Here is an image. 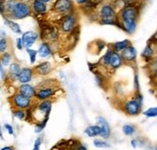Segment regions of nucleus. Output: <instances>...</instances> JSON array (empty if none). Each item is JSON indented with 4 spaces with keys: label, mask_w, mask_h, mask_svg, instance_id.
I'll return each mask as SVG.
<instances>
[{
    "label": "nucleus",
    "mask_w": 157,
    "mask_h": 150,
    "mask_svg": "<svg viewBox=\"0 0 157 150\" xmlns=\"http://www.w3.org/2000/svg\"><path fill=\"white\" fill-rule=\"evenodd\" d=\"M137 18L138 10L134 6H126L120 12V27L125 32L132 34L135 32L137 27Z\"/></svg>",
    "instance_id": "obj_1"
},
{
    "label": "nucleus",
    "mask_w": 157,
    "mask_h": 150,
    "mask_svg": "<svg viewBox=\"0 0 157 150\" xmlns=\"http://www.w3.org/2000/svg\"><path fill=\"white\" fill-rule=\"evenodd\" d=\"M143 110V95L140 92H137L136 95L128 100H126L123 104V111L127 115L137 116Z\"/></svg>",
    "instance_id": "obj_2"
},
{
    "label": "nucleus",
    "mask_w": 157,
    "mask_h": 150,
    "mask_svg": "<svg viewBox=\"0 0 157 150\" xmlns=\"http://www.w3.org/2000/svg\"><path fill=\"white\" fill-rule=\"evenodd\" d=\"M31 99H28L25 97L23 95H21V93H17L9 99V101L11 105L13 106L15 109L25 110V109H29L30 107H31V104H32Z\"/></svg>",
    "instance_id": "obj_3"
},
{
    "label": "nucleus",
    "mask_w": 157,
    "mask_h": 150,
    "mask_svg": "<svg viewBox=\"0 0 157 150\" xmlns=\"http://www.w3.org/2000/svg\"><path fill=\"white\" fill-rule=\"evenodd\" d=\"M30 15V7L29 5L25 2L22 1H17L14 7V10L12 12L11 16L15 18V19L21 20L25 19L27 16Z\"/></svg>",
    "instance_id": "obj_4"
},
{
    "label": "nucleus",
    "mask_w": 157,
    "mask_h": 150,
    "mask_svg": "<svg viewBox=\"0 0 157 150\" xmlns=\"http://www.w3.org/2000/svg\"><path fill=\"white\" fill-rule=\"evenodd\" d=\"M56 88L54 87H47V86H39L36 89L35 98L38 100H48L50 98L56 94Z\"/></svg>",
    "instance_id": "obj_5"
},
{
    "label": "nucleus",
    "mask_w": 157,
    "mask_h": 150,
    "mask_svg": "<svg viewBox=\"0 0 157 150\" xmlns=\"http://www.w3.org/2000/svg\"><path fill=\"white\" fill-rule=\"evenodd\" d=\"M77 22V19L74 15L68 14L66 15L63 19L61 20V23H60V28L63 32H71L74 29Z\"/></svg>",
    "instance_id": "obj_6"
},
{
    "label": "nucleus",
    "mask_w": 157,
    "mask_h": 150,
    "mask_svg": "<svg viewBox=\"0 0 157 150\" xmlns=\"http://www.w3.org/2000/svg\"><path fill=\"white\" fill-rule=\"evenodd\" d=\"M53 8L59 14L68 15V13H70V11L73 8V3L71 0H56Z\"/></svg>",
    "instance_id": "obj_7"
},
{
    "label": "nucleus",
    "mask_w": 157,
    "mask_h": 150,
    "mask_svg": "<svg viewBox=\"0 0 157 150\" xmlns=\"http://www.w3.org/2000/svg\"><path fill=\"white\" fill-rule=\"evenodd\" d=\"M99 13H100V17L102 18V22L110 20H114V16H116L114 9L111 5L102 6Z\"/></svg>",
    "instance_id": "obj_8"
},
{
    "label": "nucleus",
    "mask_w": 157,
    "mask_h": 150,
    "mask_svg": "<svg viewBox=\"0 0 157 150\" xmlns=\"http://www.w3.org/2000/svg\"><path fill=\"white\" fill-rule=\"evenodd\" d=\"M22 41H23V45L26 48L29 49L30 47H32L34 43L38 39V34L35 31H26L22 34Z\"/></svg>",
    "instance_id": "obj_9"
},
{
    "label": "nucleus",
    "mask_w": 157,
    "mask_h": 150,
    "mask_svg": "<svg viewBox=\"0 0 157 150\" xmlns=\"http://www.w3.org/2000/svg\"><path fill=\"white\" fill-rule=\"evenodd\" d=\"M97 121V125L101 128V136L105 137V139H108L109 136L111 135V128H110V125H109L108 121L104 118V117H97L96 119Z\"/></svg>",
    "instance_id": "obj_10"
},
{
    "label": "nucleus",
    "mask_w": 157,
    "mask_h": 150,
    "mask_svg": "<svg viewBox=\"0 0 157 150\" xmlns=\"http://www.w3.org/2000/svg\"><path fill=\"white\" fill-rule=\"evenodd\" d=\"M19 93L28 99H32L36 95V89L30 84H21L19 87Z\"/></svg>",
    "instance_id": "obj_11"
},
{
    "label": "nucleus",
    "mask_w": 157,
    "mask_h": 150,
    "mask_svg": "<svg viewBox=\"0 0 157 150\" xmlns=\"http://www.w3.org/2000/svg\"><path fill=\"white\" fill-rule=\"evenodd\" d=\"M121 57L123 61L126 62H134L137 58V51L133 46H128L126 49L121 52Z\"/></svg>",
    "instance_id": "obj_12"
},
{
    "label": "nucleus",
    "mask_w": 157,
    "mask_h": 150,
    "mask_svg": "<svg viewBox=\"0 0 157 150\" xmlns=\"http://www.w3.org/2000/svg\"><path fill=\"white\" fill-rule=\"evenodd\" d=\"M33 77V69L29 67H23L21 70V73L19 75V80L22 84H26L31 81Z\"/></svg>",
    "instance_id": "obj_13"
},
{
    "label": "nucleus",
    "mask_w": 157,
    "mask_h": 150,
    "mask_svg": "<svg viewBox=\"0 0 157 150\" xmlns=\"http://www.w3.org/2000/svg\"><path fill=\"white\" fill-rule=\"evenodd\" d=\"M21 67L19 63H13L9 67V72H8V76L12 81H15L19 79V75L21 73Z\"/></svg>",
    "instance_id": "obj_14"
},
{
    "label": "nucleus",
    "mask_w": 157,
    "mask_h": 150,
    "mask_svg": "<svg viewBox=\"0 0 157 150\" xmlns=\"http://www.w3.org/2000/svg\"><path fill=\"white\" fill-rule=\"evenodd\" d=\"M35 71L39 75H48L52 71V64L49 62H44L35 67Z\"/></svg>",
    "instance_id": "obj_15"
},
{
    "label": "nucleus",
    "mask_w": 157,
    "mask_h": 150,
    "mask_svg": "<svg viewBox=\"0 0 157 150\" xmlns=\"http://www.w3.org/2000/svg\"><path fill=\"white\" fill-rule=\"evenodd\" d=\"M32 9L34 13L43 15L47 12V4L41 0H33L32 2Z\"/></svg>",
    "instance_id": "obj_16"
},
{
    "label": "nucleus",
    "mask_w": 157,
    "mask_h": 150,
    "mask_svg": "<svg viewBox=\"0 0 157 150\" xmlns=\"http://www.w3.org/2000/svg\"><path fill=\"white\" fill-rule=\"evenodd\" d=\"M122 63H123V59H122L121 55H119L117 52L113 51V57H112V59H111V63H110L111 68L117 69V68L120 67V65L122 64Z\"/></svg>",
    "instance_id": "obj_17"
},
{
    "label": "nucleus",
    "mask_w": 157,
    "mask_h": 150,
    "mask_svg": "<svg viewBox=\"0 0 157 150\" xmlns=\"http://www.w3.org/2000/svg\"><path fill=\"white\" fill-rule=\"evenodd\" d=\"M101 128L98 125H93V126H88L87 128L84 130V134L87 135L89 137H94L97 136H101Z\"/></svg>",
    "instance_id": "obj_18"
},
{
    "label": "nucleus",
    "mask_w": 157,
    "mask_h": 150,
    "mask_svg": "<svg viewBox=\"0 0 157 150\" xmlns=\"http://www.w3.org/2000/svg\"><path fill=\"white\" fill-rule=\"evenodd\" d=\"M38 54L40 55L41 58H47V57H49L51 54H52V50H51V47L49 46V44L42 43L41 46L39 47Z\"/></svg>",
    "instance_id": "obj_19"
},
{
    "label": "nucleus",
    "mask_w": 157,
    "mask_h": 150,
    "mask_svg": "<svg viewBox=\"0 0 157 150\" xmlns=\"http://www.w3.org/2000/svg\"><path fill=\"white\" fill-rule=\"evenodd\" d=\"M4 22L12 29V31H13V32H15V33H21V26H19V23H17L14 21L8 20L7 18H5V19H4Z\"/></svg>",
    "instance_id": "obj_20"
},
{
    "label": "nucleus",
    "mask_w": 157,
    "mask_h": 150,
    "mask_svg": "<svg viewBox=\"0 0 157 150\" xmlns=\"http://www.w3.org/2000/svg\"><path fill=\"white\" fill-rule=\"evenodd\" d=\"M128 46H130V41L129 40H123V41H119V42H117V43H114L113 49L116 52H122Z\"/></svg>",
    "instance_id": "obj_21"
},
{
    "label": "nucleus",
    "mask_w": 157,
    "mask_h": 150,
    "mask_svg": "<svg viewBox=\"0 0 157 150\" xmlns=\"http://www.w3.org/2000/svg\"><path fill=\"white\" fill-rule=\"evenodd\" d=\"M136 127H134L133 125L130 124H126L122 127V131H123V134L127 136H132L136 133Z\"/></svg>",
    "instance_id": "obj_22"
},
{
    "label": "nucleus",
    "mask_w": 157,
    "mask_h": 150,
    "mask_svg": "<svg viewBox=\"0 0 157 150\" xmlns=\"http://www.w3.org/2000/svg\"><path fill=\"white\" fill-rule=\"evenodd\" d=\"M113 51L111 50V49H108L106 54L104 55L103 59H102V63L105 65V67H108V65H110L111 63V59H112V57H113Z\"/></svg>",
    "instance_id": "obj_23"
},
{
    "label": "nucleus",
    "mask_w": 157,
    "mask_h": 150,
    "mask_svg": "<svg viewBox=\"0 0 157 150\" xmlns=\"http://www.w3.org/2000/svg\"><path fill=\"white\" fill-rule=\"evenodd\" d=\"M144 115L147 116L148 118H154L157 117V106L154 107H150V108L147 109L144 112Z\"/></svg>",
    "instance_id": "obj_24"
},
{
    "label": "nucleus",
    "mask_w": 157,
    "mask_h": 150,
    "mask_svg": "<svg viewBox=\"0 0 157 150\" xmlns=\"http://www.w3.org/2000/svg\"><path fill=\"white\" fill-rule=\"evenodd\" d=\"M152 55H153V50H152V48L150 47V45H147L146 48H144V52H143V57H144V59H149L150 58L152 57Z\"/></svg>",
    "instance_id": "obj_25"
},
{
    "label": "nucleus",
    "mask_w": 157,
    "mask_h": 150,
    "mask_svg": "<svg viewBox=\"0 0 157 150\" xmlns=\"http://www.w3.org/2000/svg\"><path fill=\"white\" fill-rule=\"evenodd\" d=\"M13 114H14V116L16 118H17L19 120H23L25 118V115H26V113L25 112V110H22V109H14Z\"/></svg>",
    "instance_id": "obj_26"
},
{
    "label": "nucleus",
    "mask_w": 157,
    "mask_h": 150,
    "mask_svg": "<svg viewBox=\"0 0 157 150\" xmlns=\"http://www.w3.org/2000/svg\"><path fill=\"white\" fill-rule=\"evenodd\" d=\"M11 55L9 53H4L2 54V58H1V63L3 65H5V67H7V65H9L10 62H11Z\"/></svg>",
    "instance_id": "obj_27"
},
{
    "label": "nucleus",
    "mask_w": 157,
    "mask_h": 150,
    "mask_svg": "<svg viewBox=\"0 0 157 150\" xmlns=\"http://www.w3.org/2000/svg\"><path fill=\"white\" fill-rule=\"evenodd\" d=\"M26 52L28 54V56L30 58V63H34L35 61H36V56H37L38 54V51H35V50H32V49H26Z\"/></svg>",
    "instance_id": "obj_28"
},
{
    "label": "nucleus",
    "mask_w": 157,
    "mask_h": 150,
    "mask_svg": "<svg viewBox=\"0 0 157 150\" xmlns=\"http://www.w3.org/2000/svg\"><path fill=\"white\" fill-rule=\"evenodd\" d=\"M94 145L96 147H99V148H106V147H110V145L104 140H94L93 141Z\"/></svg>",
    "instance_id": "obj_29"
},
{
    "label": "nucleus",
    "mask_w": 157,
    "mask_h": 150,
    "mask_svg": "<svg viewBox=\"0 0 157 150\" xmlns=\"http://www.w3.org/2000/svg\"><path fill=\"white\" fill-rule=\"evenodd\" d=\"M48 122V120H46V121H43V122H41V123H38V124H36L35 126V133H41L42 131L44 130L45 128V126Z\"/></svg>",
    "instance_id": "obj_30"
},
{
    "label": "nucleus",
    "mask_w": 157,
    "mask_h": 150,
    "mask_svg": "<svg viewBox=\"0 0 157 150\" xmlns=\"http://www.w3.org/2000/svg\"><path fill=\"white\" fill-rule=\"evenodd\" d=\"M7 39L6 38H1V41H0V51H1L2 54L6 53V50H7Z\"/></svg>",
    "instance_id": "obj_31"
},
{
    "label": "nucleus",
    "mask_w": 157,
    "mask_h": 150,
    "mask_svg": "<svg viewBox=\"0 0 157 150\" xmlns=\"http://www.w3.org/2000/svg\"><path fill=\"white\" fill-rule=\"evenodd\" d=\"M42 140H43V137L39 136L38 139L35 140V142H34V147H33L32 150H40V146L42 144Z\"/></svg>",
    "instance_id": "obj_32"
},
{
    "label": "nucleus",
    "mask_w": 157,
    "mask_h": 150,
    "mask_svg": "<svg viewBox=\"0 0 157 150\" xmlns=\"http://www.w3.org/2000/svg\"><path fill=\"white\" fill-rule=\"evenodd\" d=\"M23 47H25V45H23L22 38H17V48L19 50H21Z\"/></svg>",
    "instance_id": "obj_33"
},
{
    "label": "nucleus",
    "mask_w": 157,
    "mask_h": 150,
    "mask_svg": "<svg viewBox=\"0 0 157 150\" xmlns=\"http://www.w3.org/2000/svg\"><path fill=\"white\" fill-rule=\"evenodd\" d=\"M0 71H1V79H2V81L6 80L7 75H6V72L4 71V65L2 63H1V65H0Z\"/></svg>",
    "instance_id": "obj_34"
},
{
    "label": "nucleus",
    "mask_w": 157,
    "mask_h": 150,
    "mask_svg": "<svg viewBox=\"0 0 157 150\" xmlns=\"http://www.w3.org/2000/svg\"><path fill=\"white\" fill-rule=\"evenodd\" d=\"M4 127H5V129L8 131V133L10 134V135H14V130H13V127H12L11 125H9V124H5L4 125Z\"/></svg>",
    "instance_id": "obj_35"
},
{
    "label": "nucleus",
    "mask_w": 157,
    "mask_h": 150,
    "mask_svg": "<svg viewBox=\"0 0 157 150\" xmlns=\"http://www.w3.org/2000/svg\"><path fill=\"white\" fill-rule=\"evenodd\" d=\"M135 89H136V92H140V85H139L138 74H135Z\"/></svg>",
    "instance_id": "obj_36"
},
{
    "label": "nucleus",
    "mask_w": 157,
    "mask_h": 150,
    "mask_svg": "<svg viewBox=\"0 0 157 150\" xmlns=\"http://www.w3.org/2000/svg\"><path fill=\"white\" fill-rule=\"evenodd\" d=\"M131 145L133 148H137L139 145H140V142H139L138 140H131Z\"/></svg>",
    "instance_id": "obj_37"
},
{
    "label": "nucleus",
    "mask_w": 157,
    "mask_h": 150,
    "mask_svg": "<svg viewBox=\"0 0 157 150\" xmlns=\"http://www.w3.org/2000/svg\"><path fill=\"white\" fill-rule=\"evenodd\" d=\"M75 150H87V149L82 144H78V145L75 146Z\"/></svg>",
    "instance_id": "obj_38"
},
{
    "label": "nucleus",
    "mask_w": 157,
    "mask_h": 150,
    "mask_svg": "<svg viewBox=\"0 0 157 150\" xmlns=\"http://www.w3.org/2000/svg\"><path fill=\"white\" fill-rule=\"evenodd\" d=\"M78 4H81V5H83V4H86L88 0H76Z\"/></svg>",
    "instance_id": "obj_39"
},
{
    "label": "nucleus",
    "mask_w": 157,
    "mask_h": 150,
    "mask_svg": "<svg viewBox=\"0 0 157 150\" xmlns=\"http://www.w3.org/2000/svg\"><path fill=\"white\" fill-rule=\"evenodd\" d=\"M1 150H14V147L13 146H5Z\"/></svg>",
    "instance_id": "obj_40"
},
{
    "label": "nucleus",
    "mask_w": 157,
    "mask_h": 150,
    "mask_svg": "<svg viewBox=\"0 0 157 150\" xmlns=\"http://www.w3.org/2000/svg\"><path fill=\"white\" fill-rule=\"evenodd\" d=\"M41 1H43V2L47 3V2H50V1H52V0H41Z\"/></svg>",
    "instance_id": "obj_41"
},
{
    "label": "nucleus",
    "mask_w": 157,
    "mask_h": 150,
    "mask_svg": "<svg viewBox=\"0 0 157 150\" xmlns=\"http://www.w3.org/2000/svg\"><path fill=\"white\" fill-rule=\"evenodd\" d=\"M154 75H155V77H157V69L155 70V73H154Z\"/></svg>",
    "instance_id": "obj_42"
},
{
    "label": "nucleus",
    "mask_w": 157,
    "mask_h": 150,
    "mask_svg": "<svg viewBox=\"0 0 157 150\" xmlns=\"http://www.w3.org/2000/svg\"><path fill=\"white\" fill-rule=\"evenodd\" d=\"M154 150H157V146H156V147H155V149H154Z\"/></svg>",
    "instance_id": "obj_43"
},
{
    "label": "nucleus",
    "mask_w": 157,
    "mask_h": 150,
    "mask_svg": "<svg viewBox=\"0 0 157 150\" xmlns=\"http://www.w3.org/2000/svg\"><path fill=\"white\" fill-rule=\"evenodd\" d=\"M64 150H70V149H67V148H66V149H64Z\"/></svg>",
    "instance_id": "obj_44"
}]
</instances>
